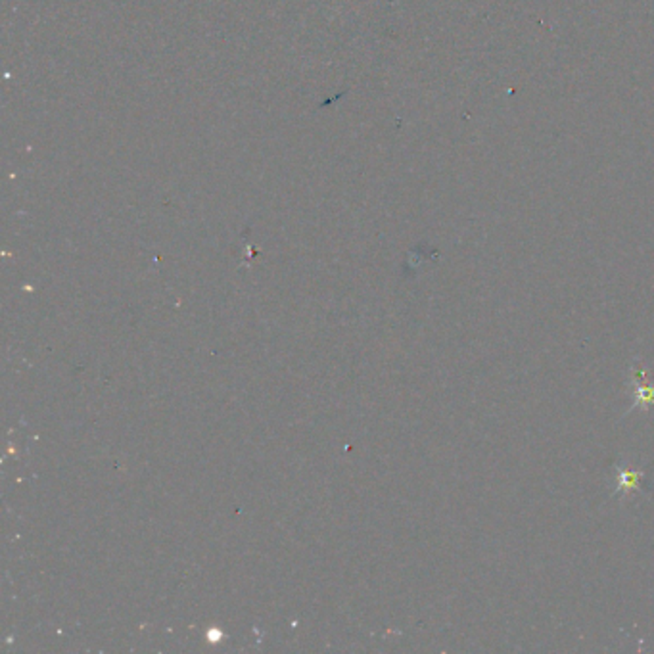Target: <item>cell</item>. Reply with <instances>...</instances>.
I'll return each mask as SVG.
<instances>
[{
    "mask_svg": "<svg viewBox=\"0 0 654 654\" xmlns=\"http://www.w3.org/2000/svg\"><path fill=\"white\" fill-rule=\"evenodd\" d=\"M639 478H641V474L633 472H621L620 474V489H631V488H637L639 486Z\"/></svg>",
    "mask_w": 654,
    "mask_h": 654,
    "instance_id": "cell-1",
    "label": "cell"
}]
</instances>
